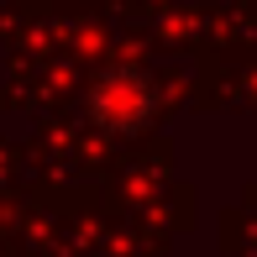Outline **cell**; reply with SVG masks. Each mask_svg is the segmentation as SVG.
I'll use <instances>...</instances> for the list:
<instances>
[{
  "label": "cell",
  "instance_id": "obj_1",
  "mask_svg": "<svg viewBox=\"0 0 257 257\" xmlns=\"http://www.w3.org/2000/svg\"><path fill=\"white\" fill-rule=\"evenodd\" d=\"M89 115L105 126V132H137V126L153 115V89H147V79L137 74H110L105 84L95 89V100H89Z\"/></svg>",
  "mask_w": 257,
  "mask_h": 257
}]
</instances>
